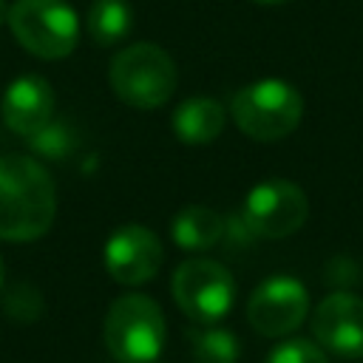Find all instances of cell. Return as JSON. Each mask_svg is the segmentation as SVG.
I'll return each mask as SVG.
<instances>
[{
	"instance_id": "obj_1",
	"label": "cell",
	"mask_w": 363,
	"mask_h": 363,
	"mask_svg": "<svg viewBox=\"0 0 363 363\" xmlns=\"http://www.w3.org/2000/svg\"><path fill=\"white\" fill-rule=\"evenodd\" d=\"M57 216V190L48 170L23 153L0 156V238L34 241Z\"/></svg>"
},
{
	"instance_id": "obj_2",
	"label": "cell",
	"mask_w": 363,
	"mask_h": 363,
	"mask_svg": "<svg viewBox=\"0 0 363 363\" xmlns=\"http://www.w3.org/2000/svg\"><path fill=\"white\" fill-rule=\"evenodd\" d=\"M111 91L130 108L153 111L164 105L179 82L173 57L156 43H133L113 54L108 68Z\"/></svg>"
},
{
	"instance_id": "obj_3",
	"label": "cell",
	"mask_w": 363,
	"mask_h": 363,
	"mask_svg": "<svg viewBox=\"0 0 363 363\" xmlns=\"http://www.w3.org/2000/svg\"><path fill=\"white\" fill-rule=\"evenodd\" d=\"M230 113L238 130L250 139L278 142L298 128L303 116V99L298 88L284 79H258L235 91Z\"/></svg>"
},
{
	"instance_id": "obj_4",
	"label": "cell",
	"mask_w": 363,
	"mask_h": 363,
	"mask_svg": "<svg viewBox=\"0 0 363 363\" xmlns=\"http://www.w3.org/2000/svg\"><path fill=\"white\" fill-rule=\"evenodd\" d=\"M164 343V315L147 295L130 292L105 315V346L119 363H153Z\"/></svg>"
},
{
	"instance_id": "obj_5",
	"label": "cell",
	"mask_w": 363,
	"mask_h": 363,
	"mask_svg": "<svg viewBox=\"0 0 363 363\" xmlns=\"http://www.w3.org/2000/svg\"><path fill=\"white\" fill-rule=\"evenodd\" d=\"M6 23L14 40L40 60H62L79 43V20L65 0H14Z\"/></svg>"
},
{
	"instance_id": "obj_6",
	"label": "cell",
	"mask_w": 363,
	"mask_h": 363,
	"mask_svg": "<svg viewBox=\"0 0 363 363\" xmlns=\"http://www.w3.org/2000/svg\"><path fill=\"white\" fill-rule=\"evenodd\" d=\"M235 298V281L224 264L213 258L182 261L173 272V301L196 323L221 320Z\"/></svg>"
},
{
	"instance_id": "obj_7",
	"label": "cell",
	"mask_w": 363,
	"mask_h": 363,
	"mask_svg": "<svg viewBox=\"0 0 363 363\" xmlns=\"http://www.w3.org/2000/svg\"><path fill=\"white\" fill-rule=\"evenodd\" d=\"M309 216L306 193L286 179H267L244 199L241 221L258 238H286L303 227Z\"/></svg>"
},
{
	"instance_id": "obj_8",
	"label": "cell",
	"mask_w": 363,
	"mask_h": 363,
	"mask_svg": "<svg viewBox=\"0 0 363 363\" xmlns=\"http://www.w3.org/2000/svg\"><path fill=\"white\" fill-rule=\"evenodd\" d=\"M309 312V292L292 275H272L255 286L247 303L250 326L264 337H284L295 332Z\"/></svg>"
},
{
	"instance_id": "obj_9",
	"label": "cell",
	"mask_w": 363,
	"mask_h": 363,
	"mask_svg": "<svg viewBox=\"0 0 363 363\" xmlns=\"http://www.w3.org/2000/svg\"><path fill=\"white\" fill-rule=\"evenodd\" d=\"M162 267V241L142 224H122L105 244V269L116 284L139 286Z\"/></svg>"
},
{
	"instance_id": "obj_10",
	"label": "cell",
	"mask_w": 363,
	"mask_h": 363,
	"mask_svg": "<svg viewBox=\"0 0 363 363\" xmlns=\"http://www.w3.org/2000/svg\"><path fill=\"white\" fill-rule=\"evenodd\" d=\"M312 335L320 349L340 357H363V298L352 292L326 295L312 315Z\"/></svg>"
},
{
	"instance_id": "obj_11",
	"label": "cell",
	"mask_w": 363,
	"mask_h": 363,
	"mask_svg": "<svg viewBox=\"0 0 363 363\" xmlns=\"http://www.w3.org/2000/svg\"><path fill=\"white\" fill-rule=\"evenodd\" d=\"M0 116H3L9 130L28 139L43 125H48L51 116H54V91H51V85L37 74L17 77L0 99Z\"/></svg>"
},
{
	"instance_id": "obj_12",
	"label": "cell",
	"mask_w": 363,
	"mask_h": 363,
	"mask_svg": "<svg viewBox=\"0 0 363 363\" xmlns=\"http://www.w3.org/2000/svg\"><path fill=\"white\" fill-rule=\"evenodd\" d=\"M227 111L213 96H190L173 111V133L184 145H210L221 136Z\"/></svg>"
},
{
	"instance_id": "obj_13",
	"label": "cell",
	"mask_w": 363,
	"mask_h": 363,
	"mask_svg": "<svg viewBox=\"0 0 363 363\" xmlns=\"http://www.w3.org/2000/svg\"><path fill=\"white\" fill-rule=\"evenodd\" d=\"M224 230H227V218L204 204H190V207L179 210L173 218V227H170L173 241L182 250H193V252L216 247L224 238Z\"/></svg>"
},
{
	"instance_id": "obj_14",
	"label": "cell",
	"mask_w": 363,
	"mask_h": 363,
	"mask_svg": "<svg viewBox=\"0 0 363 363\" xmlns=\"http://www.w3.org/2000/svg\"><path fill=\"white\" fill-rule=\"evenodd\" d=\"M133 9L128 0H94L88 9L85 28L99 48H111L130 34Z\"/></svg>"
},
{
	"instance_id": "obj_15",
	"label": "cell",
	"mask_w": 363,
	"mask_h": 363,
	"mask_svg": "<svg viewBox=\"0 0 363 363\" xmlns=\"http://www.w3.org/2000/svg\"><path fill=\"white\" fill-rule=\"evenodd\" d=\"M190 352L196 363H235L238 360V337L216 323H201L190 329Z\"/></svg>"
},
{
	"instance_id": "obj_16",
	"label": "cell",
	"mask_w": 363,
	"mask_h": 363,
	"mask_svg": "<svg viewBox=\"0 0 363 363\" xmlns=\"http://www.w3.org/2000/svg\"><path fill=\"white\" fill-rule=\"evenodd\" d=\"M28 145H31V150L40 153L43 159H62V156H68V153L77 147V133H74L71 125L57 122V119L51 116L48 125H43L37 133L28 136Z\"/></svg>"
},
{
	"instance_id": "obj_17",
	"label": "cell",
	"mask_w": 363,
	"mask_h": 363,
	"mask_svg": "<svg viewBox=\"0 0 363 363\" xmlns=\"http://www.w3.org/2000/svg\"><path fill=\"white\" fill-rule=\"evenodd\" d=\"M267 363H329V360L318 343L303 340V337H292V340L278 343L269 352Z\"/></svg>"
},
{
	"instance_id": "obj_18",
	"label": "cell",
	"mask_w": 363,
	"mask_h": 363,
	"mask_svg": "<svg viewBox=\"0 0 363 363\" xmlns=\"http://www.w3.org/2000/svg\"><path fill=\"white\" fill-rule=\"evenodd\" d=\"M3 309L14 318V320H34L43 312V298L31 284H17L6 292L3 298Z\"/></svg>"
},
{
	"instance_id": "obj_19",
	"label": "cell",
	"mask_w": 363,
	"mask_h": 363,
	"mask_svg": "<svg viewBox=\"0 0 363 363\" xmlns=\"http://www.w3.org/2000/svg\"><path fill=\"white\" fill-rule=\"evenodd\" d=\"M6 17H9V6H6V0H0V26L6 23Z\"/></svg>"
},
{
	"instance_id": "obj_20",
	"label": "cell",
	"mask_w": 363,
	"mask_h": 363,
	"mask_svg": "<svg viewBox=\"0 0 363 363\" xmlns=\"http://www.w3.org/2000/svg\"><path fill=\"white\" fill-rule=\"evenodd\" d=\"M255 3H264V6H278V3H286V0H255Z\"/></svg>"
},
{
	"instance_id": "obj_21",
	"label": "cell",
	"mask_w": 363,
	"mask_h": 363,
	"mask_svg": "<svg viewBox=\"0 0 363 363\" xmlns=\"http://www.w3.org/2000/svg\"><path fill=\"white\" fill-rule=\"evenodd\" d=\"M0 284H3V255H0Z\"/></svg>"
},
{
	"instance_id": "obj_22",
	"label": "cell",
	"mask_w": 363,
	"mask_h": 363,
	"mask_svg": "<svg viewBox=\"0 0 363 363\" xmlns=\"http://www.w3.org/2000/svg\"><path fill=\"white\" fill-rule=\"evenodd\" d=\"M153 363H156V360H153Z\"/></svg>"
}]
</instances>
